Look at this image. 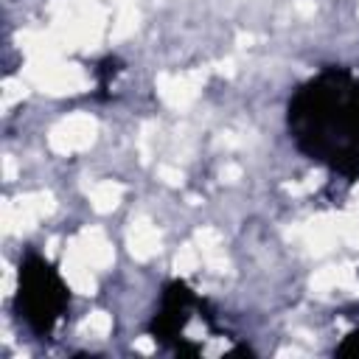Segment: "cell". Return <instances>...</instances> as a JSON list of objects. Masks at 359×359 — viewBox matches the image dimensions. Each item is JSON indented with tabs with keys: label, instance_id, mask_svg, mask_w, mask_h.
Listing matches in <instances>:
<instances>
[{
	"label": "cell",
	"instance_id": "1",
	"mask_svg": "<svg viewBox=\"0 0 359 359\" xmlns=\"http://www.w3.org/2000/svg\"><path fill=\"white\" fill-rule=\"evenodd\" d=\"M286 126L309 160L359 174V76L348 67H325L303 81L289 98Z\"/></svg>",
	"mask_w": 359,
	"mask_h": 359
},
{
	"label": "cell",
	"instance_id": "2",
	"mask_svg": "<svg viewBox=\"0 0 359 359\" xmlns=\"http://www.w3.org/2000/svg\"><path fill=\"white\" fill-rule=\"evenodd\" d=\"M20 292L25 300L28 320L39 328L53 325V320L67 303V286L62 275L39 255H31L20 266Z\"/></svg>",
	"mask_w": 359,
	"mask_h": 359
},
{
	"label": "cell",
	"instance_id": "3",
	"mask_svg": "<svg viewBox=\"0 0 359 359\" xmlns=\"http://www.w3.org/2000/svg\"><path fill=\"white\" fill-rule=\"evenodd\" d=\"M339 353L342 356H359V331H353V334L345 337V342L339 345Z\"/></svg>",
	"mask_w": 359,
	"mask_h": 359
}]
</instances>
